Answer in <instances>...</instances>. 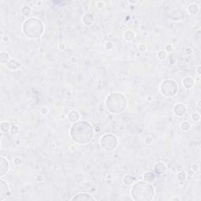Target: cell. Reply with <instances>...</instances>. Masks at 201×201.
I'll return each mask as SVG.
<instances>
[{"mask_svg":"<svg viewBox=\"0 0 201 201\" xmlns=\"http://www.w3.org/2000/svg\"><path fill=\"white\" fill-rule=\"evenodd\" d=\"M94 198L92 197L91 196L89 195V194H85V193H81L77 195L76 196L73 197L72 199L75 200V199H79V200H88V199H94Z\"/></svg>","mask_w":201,"mask_h":201,"instance_id":"cell-2","label":"cell"},{"mask_svg":"<svg viewBox=\"0 0 201 201\" xmlns=\"http://www.w3.org/2000/svg\"><path fill=\"white\" fill-rule=\"evenodd\" d=\"M9 193V189H8L7 185L5 183V182L1 180V190H0V200H3L5 198L8 196Z\"/></svg>","mask_w":201,"mask_h":201,"instance_id":"cell-1","label":"cell"}]
</instances>
